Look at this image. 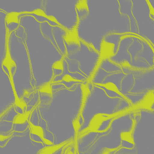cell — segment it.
Returning <instances> with one entry per match:
<instances>
[{"label":"cell","mask_w":154,"mask_h":154,"mask_svg":"<svg viewBox=\"0 0 154 154\" xmlns=\"http://www.w3.org/2000/svg\"><path fill=\"white\" fill-rule=\"evenodd\" d=\"M97 71L105 75H95L93 78L101 79L91 81L112 84L116 90L130 102L134 109H154V68L142 70L103 60Z\"/></svg>","instance_id":"obj_1"},{"label":"cell","mask_w":154,"mask_h":154,"mask_svg":"<svg viewBox=\"0 0 154 154\" xmlns=\"http://www.w3.org/2000/svg\"><path fill=\"white\" fill-rule=\"evenodd\" d=\"M99 54L101 60L131 68L148 70L154 68V46L131 33H112L102 38Z\"/></svg>","instance_id":"obj_2"},{"label":"cell","mask_w":154,"mask_h":154,"mask_svg":"<svg viewBox=\"0 0 154 154\" xmlns=\"http://www.w3.org/2000/svg\"><path fill=\"white\" fill-rule=\"evenodd\" d=\"M120 9L130 20V33L154 46V0L119 1Z\"/></svg>","instance_id":"obj_3"},{"label":"cell","mask_w":154,"mask_h":154,"mask_svg":"<svg viewBox=\"0 0 154 154\" xmlns=\"http://www.w3.org/2000/svg\"><path fill=\"white\" fill-rule=\"evenodd\" d=\"M133 154H154V109H134Z\"/></svg>","instance_id":"obj_4"},{"label":"cell","mask_w":154,"mask_h":154,"mask_svg":"<svg viewBox=\"0 0 154 154\" xmlns=\"http://www.w3.org/2000/svg\"><path fill=\"white\" fill-rule=\"evenodd\" d=\"M9 30L7 28L6 30V54L3 61L2 62V66L5 67L7 69L9 74V79H14L12 70L14 69V72L16 71V63L12 59L11 55V51L9 48Z\"/></svg>","instance_id":"obj_5"},{"label":"cell","mask_w":154,"mask_h":154,"mask_svg":"<svg viewBox=\"0 0 154 154\" xmlns=\"http://www.w3.org/2000/svg\"><path fill=\"white\" fill-rule=\"evenodd\" d=\"M76 12L79 23L88 17L89 14V9L88 1L78 0L75 5Z\"/></svg>","instance_id":"obj_6"},{"label":"cell","mask_w":154,"mask_h":154,"mask_svg":"<svg viewBox=\"0 0 154 154\" xmlns=\"http://www.w3.org/2000/svg\"><path fill=\"white\" fill-rule=\"evenodd\" d=\"M38 103H39V101H38V103L36 104L35 105V106L33 107L32 109L26 111V112L22 113V114H17V115L15 116L14 117V119H13V121H12L13 124L22 125V124H24V123L26 122V121H28V118L30 116L33 112V110L37 108V106L38 105Z\"/></svg>","instance_id":"obj_7"},{"label":"cell","mask_w":154,"mask_h":154,"mask_svg":"<svg viewBox=\"0 0 154 154\" xmlns=\"http://www.w3.org/2000/svg\"><path fill=\"white\" fill-rule=\"evenodd\" d=\"M28 123L29 126L30 134L38 137V138L42 140L44 144L46 145V140L45 138L44 132L43 128L38 125H34L32 123L29 121H28Z\"/></svg>","instance_id":"obj_8"},{"label":"cell","mask_w":154,"mask_h":154,"mask_svg":"<svg viewBox=\"0 0 154 154\" xmlns=\"http://www.w3.org/2000/svg\"><path fill=\"white\" fill-rule=\"evenodd\" d=\"M23 14L22 12H16L12 11L9 12L6 15L5 17L6 23L8 25L12 24H19V17L21 14Z\"/></svg>","instance_id":"obj_9"},{"label":"cell","mask_w":154,"mask_h":154,"mask_svg":"<svg viewBox=\"0 0 154 154\" xmlns=\"http://www.w3.org/2000/svg\"><path fill=\"white\" fill-rule=\"evenodd\" d=\"M36 91H29V90H25L24 92H23V96L25 98H29L30 97L32 96V94L33 93H35Z\"/></svg>","instance_id":"obj_10"},{"label":"cell","mask_w":154,"mask_h":154,"mask_svg":"<svg viewBox=\"0 0 154 154\" xmlns=\"http://www.w3.org/2000/svg\"><path fill=\"white\" fill-rule=\"evenodd\" d=\"M12 135H1V136H0V141H1V142H2V141H4L5 140H7V139H8L10 138L11 137H12Z\"/></svg>","instance_id":"obj_11"}]
</instances>
